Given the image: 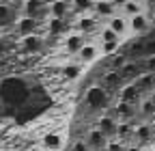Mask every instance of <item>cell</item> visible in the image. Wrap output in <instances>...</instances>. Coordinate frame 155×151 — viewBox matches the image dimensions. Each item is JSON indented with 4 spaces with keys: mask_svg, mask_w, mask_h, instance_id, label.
I'll use <instances>...</instances> for the list:
<instances>
[{
    "mask_svg": "<svg viewBox=\"0 0 155 151\" xmlns=\"http://www.w3.org/2000/svg\"><path fill=\"white\" fill-rule=\"evenodd\" d=\"M134 84L138 91H153L155 89V76L153 73H142V76H138V80H134Z\"/></svg>",
    "mask_w": 155,
    "mask_h": 151,
    "instance_id": "cell-18",
    "label": "cell"
},
{
    "mask_svg": "<svg viewBox=\"0 0 155 151\" xmlns=\"http://www.w3.org/2000/svg\"><path fill=\"white\" fill-rule=\"evenodd\" d=\"M13 13H15V11H13V7H11L9 2H0V28L13 20Z\"/></svg>",
    "mask_w": 155,
    "mask_h": 151,
    "instance_id": "cell-21",
    "label": "cell"
},
{
    "mask_svg": "<svg viewBox=\"0 0 155 151\" xmlns=\"http://www.w3.org/2000/svg\"><path fill=\"white\" fill-rule=\"evenodd\" d=\"M22 15L41 22L48 17V0H22Z\"/></svg>",
    "mask_w": 155,
    "mask_h": 151,
    "instance_id": "cell-1",
    "label": "cell"
},
{
    "mask_svg": "<svg viewBox=\"0 0 155 151\" xmlns=\"http://www.w3.org/2000/svg\"><path fill=\"white\" fill-rule=\"evenodd\" d=\"M149 20H151V26H155V11H153V15L149 17Z\"/></svg>",
    "mask_w": 155,
    "mask_h": 151,
    "instance_id": "cell-34",
    "label": "cell"
},
{
    "mask_svg": "<svg viewBox=\"0 0 155 151\" xmlns=\"http://www.w3.org/2000/svg\"><path fill=\"white\" fill-rule=\"evenodd\" d=\"M149 99H151V102H153V104H155V89H153V91H151V97H149Z\"/></svg>",
    "mask_w": 155,
    "mask_h": 151,
    "instance_id": "cell-36",
    "label": "cell"
},
{
    "mask_svg": "<svg viewBox=\"0 0 155 151\" xmlns=\"http://www.w3.org/2000/svg\"><path fill=\"white\" fill-rule=\"evenodd\" d=\"M99 56H101L99 45H97L95 41H86V43L80 48V52L75 54V63H80L82 67H86V65H93Z\"/></svg>",
    "mask_w": 155,
    "mask_h": 151,
    "instance_id": "cell-2",
    "label": "cell"
},
{
    "mask_svg": "<svg viewBox=\"0 0 155 151\" xmlns=\"http://www.w3.org/2000/svg\"><path fill=\"white\" fill-rule=\"evenodd\" d=\"M127 151H142L140 147H127Z\"/></svg>",
    "mask_w": 155,
    "mask_h": 151,
    "instance_id": "cell-35",
    "label": "cell"
},
{
    "mask_svg": "<svg viewBox=\"0 0 155 151\" xmlns=\"http://www.w3.org/2000/svg\"><path fill=\"white\" fill-rule=\"evenodd\" d=\"M119 84H121V73H119V71H108L106 78H104V82H101V89L106 91V89L119 86Z\"/></svg>",
    "mask_w": 155,
    "mask_h": 151,
    "instance_id": "cell-22",
    "label": "cell"
},
{
    "mask_svg": "<svg viewBox=\"0 0 155 151\" xmlns=\"http://www.w3.org/2000/svg\"><path fill=\"white\" fill-rule=\"evenodd\" d=\"M129 134H131V125H129V123L123 121V123L116 125V136H123V138H125V136H129Z\"/></svg>",
    "mask_w": 155,
    "mask_h": 151,
    "instance_id": "cell-28",
    "label": "cell"
},
{
    "mask_svg": "<svg viewBox=\"0 0 155 151\" xmlns=\"http://www.w3.org/2000/svg\"><path fill=\"white\" fill-rule=\"evenodd\" d=\"M93 5H95V0H69V9H73L75 13H80V15L91 13Z\"/></svg>",
    "mask_w": 155,
    "mask_h": 151,
    "instance_id": "cell-19",
    "label": "cell"
},
{
    "mask_svg": "<svg viewBox=\"0 0 155 151\" xmlns=\"http://www.w3.org/2000/svg\"><path fill=\"white\" fill-rule=\"evenodd\" d=\"M106 102H108V97H106V91H104L101 86H91V89L86 91V106H88V108L99 110V108L106 106Z\"/></svg>",
    "mask_w": 155,
    "mask_h": 151,
    "instance_id": "cell-8",
    "label": "cell"
},
{
    "mask_svg": "<svg viewBox=\"0 0 155 151\" xmlns=\"http://www.w3.org/2000/svg\"><path fill=\"white\" fill-rule=\"evenodd\" d=\"M116 125H119V123H116L114 117H110V115H104V117H99V121H97V129H99L106 138L116 134Z\"/></svg>",
    "mask_w": 155,
    "mask_h": 151,
    "instance_id": "cell-14",
    "label": "cell"
},
{
    "mask_svg": "<svg viewBox=\"0 0 155 151\" xmlns=\"http://www.w3.org/2000/svg\"><path fill=\"white\" fill-rule=\"evenodd\" d=\"M147 67H149V73H155V54H151L147 59Z\"/></svg>",
    "mask_w": 155,
    "mask_h": 151,
    "instance_id": "cell-32",
    "label": "cell"
},
{
    "mask_svg": "<svg viewBox=\"0 0 155 151\" xmlns=\"http://www.w3.org/2000/svg\"><path fill=\"white\" fill-rule=\"evenodd\" d=\"M97 35H99V43H106V41H121V39H119V37H116L108 26H101Z\"/></svg>",
    "mask_w": 155,
    "mask_h": 151,
    "instance_id": "cell-24",
    "label": "cell"
},
{
    "mask_svg": "<svg viewBox=\"0 0 155 151\" xmlns=\"http://www.w3.org/2000/svg\"><path fill=\"white\" fill-rule=\"evenodd\" d=\"M32 151H45V149H43V147H35Z\"/></svg>",
    "mask_w": 155,
    "mask_h": 151,
    "instance_id": "cell-37",
    "label": "cell"
},
{
    "mask_svg": "<svg viewBox=\"0 0 155 151\" xmlns=\"http://www.w3.org/2000/svg\"><path fill=\"white\" fill-rule=\"evenodd\" d=\"M127 22H129V32H134V35H144L151 28V20H149L147 13L134 15V17H129Z\"/></svg>",
    "mask_w": 155,
    "mask_h": 151,
    "instance_id": "cell-12",
    "label": "cell"
},
{
    "mask_svg": "<svg viewBox=\"0 0 155 151\" xmlns=\"http://www.w3.org/2000/svg\"><path fill=\"white\" fill-rule=\"evenodd\" d=\"M86 147L91 149V151H101L104 147H106V143H108V138L101 134L97 127H93V129H88V134H86Z\"/></svg>",
    "mask_w": 155,
    "mask_h": 151,
    "instance_id": "cell-13",
    "label": "cell"
},
{
    "mask_svg": "<svg viewBox=\"0 0 155 151\" xmlns=\"http://www.w3.org/2000/svg\"><path fill=\"white\" fill-rule=\"evenodd\" d=\"M119 13L123 15V17H134V15H140V13H144V5H140V2H136V0H127V2L119 9Z\"/></svg>",
    "mask_w": 155,
    "mask_h": 151,
    "instance_id": "cell-16",
    "label": "cell"
},
{
    "mask_svg": "<svg viewBox=\"0 0 155 151\" xmlns=\"http://www.w3.org/2000/svg\"><path fill=\"white\" fill-rule=\"evenodd\" d=\"M110 2H112V5H114L116 9H121V7H123V5L127 2V0H110Z\"/></svg>",
    "mask_w": 155,
    "mask_h": 151,
    "instance_id": "cell-33",
    "label": "cell"
},
{
    "mask_svg": "<svg viewBox=\"0 0 155 151\" xmlns=\"http://www.w3.org/2000/svg\"><path fill=\"white\" fill-rule=\"evenodd\" d=\"M116 112H119L123 119H129V117L134 115V106H129V104H125V102H119V104H116Z\"/></svg>",
    "mask_w": 155,
    "mask_h": 151,
    "instance_id": "cell-26",
    "label": "cell"
},
{
    "mask_svg": "<svg viewBox=\"0 0 155 151\" xmlns=\"http://www.w3.org/2000/svg\"><path fill=\"white\" fill-rule=\"evenodd\" d=\"M140 110L144 112V115H153V112H155V104L151 99H142L140 102Z\"/></svg>",
    "mask_w": 155,
    "mask_h": 151,
    "instance_id": "cell-29",
    "label": "cell"
},
{
    "mask_svg": "<svg viewBox=\"0 0 155 151\" xmlns=\"http://www.w3.org/2000/svg\"><path fill=\"white\" fill-rule=\"evenodd\" d=\"M138 89H136V84L134 82H127V84H123L121 86V102H125V104H129V106H134L136 102H138Z\"/></svg>",
    "mask_w": 155,
    "mask_h": 151,
    "instance_id": "cell-15",
    "label": "cell"
},
{
    "mask_svg": "<svg viewBox=\"0 0 155 151\" xmlns=\"http://www.w3.org/2000/svg\"><path fill=\"white\" fill-rule=\"evenodd\" d=\"M153 151H155V149H153Z\"/></svg>",
    "mask_w": 155,
    "mask_h": 151,
    "instance_id": "cell-40",
    "label": "cell"
},
{
    "mask_svg": "<svg viewBox=\"0 0 155 151\" xmlns=\"http://www.w3.org/2000/svg\"><path fill=\"white\" fill-rule=\"evenodd\" d=\"M104 151H127V145H123L119 140H108L106 147H104Z\"/></svg>",
    "mask_w": 155,
    "mask_h": 151,
    "instance_id": "cell-27",
    "label": "cell"
},
{
    "mask_svg": "<svg viewBox=\"0 0 155 151\" xmlns=\"http://www.w3.org/2000/svg\"><path fill=\"white\" fill-rule=\"evenodd\" d=\"M106 26L119 37V39H123V37L129 35V22H127V17H123L121 13H116L114 17H110V20L106 22Z\"/></svg>",
    "mask_w": 155,
    "mask_h": 151,
    "instance_id": "cell-9",
    "label": "cell"
},
{
    "mask_svg": "<svg viewBox=\"0 0 155 151\" xmlns=\"http://www.w3.org/2000/svg\"><path fill=\"white\" fill-rule=\"evenodd\" d=\"M2 50H5V45H2V41H0V54H2Z\"/></svg>",
    "mask_w": 155,
    "mask_h": 151,
    "instance_id": "cell-39",
    "label": "cell"
},
{
    "mask_svg": "<svg viewBox=\"0 0 155 151\" xmlns=\"http://www.w3.org/2000/svg\"><path fill=\"white\" fill-rule=\"evenodd\" d=\"M136 136H138L140 140H147V138L151 136V129H149L147 125H140L138 129H136Z\"/></svg>",
    "mask_w": 155,
    "mask_h": 151,
    "instance_id": "cell-30",
    "label": "cell"
},
{
    "mask_svg": "<svg viewBox=\"0 0 155 151\" xmlns=\"http://www.w3.org/2000/svg\"><path fill=\"white\" fill-rule=\"evenodd\" d=\"M43 48H45V39H43L41 32L28 35V37H22V39H19V50L24 54H39Z\"/></svg>",
    "mask_w": 155,
    "mask_h": 151,
    "instance_id": "cell-4",
    "label": "cell"
},
{
    "mask_svg": "<svg viewBox=\"0 0 155 151\" xmlns=\"http://www.w3.org/2000/svg\"><path fill=\"white\" fill-rule=\"evenodd\" d=\"M15 32L19 35V39L22 37H28V35H37L39 28H41V22L35 20V17H26V15H19L15 20Z\"/></svg>",
    "mask_w": 155,
    "mask_h": 151,
    "instance_id": "cell-3",
    "label": "cell"
},
{
    "mask_svg": "<svg viewBox=\"0 0 155 151\" xmlns=\"http://www.w3.org/2000/svg\"><path fill=\"white\" fill-rule=\"evenodd\" d=\"M97 45H99L101 56H112V54H116V52H119L121 41H106V43H97Z\"/></svg>",
    "mask_w": 155,
    "mask_h": 151,
    "instance_id": "cell-23",
    "label": "cell"
},
{
    "mask_svg": "<svg viewBox=\"0 0 155 151\" xmlns=\"http://www.w3.org/2000/svg\"><path fill=\"white\" fill-rule=\"evenodd\" d=\"M116 13H119V9H116L110 0H95L93 11H91V15L97 17V20H110V17H114Z\"/></svg>",
    "mask_w": 155,
    "mask_h": 151,
    "instance_id": "cell-5",
    "label": "cell"
},
{
    "mask_svg": "<svg viewBox=\"0 0 155 151\" xmlns=\"http://www.w3.org/2000/svg\"><path fill=\"white\" fill-rule=\"evenodd\" d=\"M48 32L50 35H67V26H65V20H54V17H48Z\"/></svg>",
    "mask_w": 155,
    "mask_h": 151,
    "instance_id": "cell-20",
    "label": "cell"
},
{
    "mask_svg": "<svg viewBox=\"0 0 155 151\" xmlns=\"http://www.w3.org/2000/svg\"><path fill=\"white\" fill-rule=\"evenodd\" d=\"M84 43H86V39H84L80 32L73 30V32H67V35H65V39H63V50H65L69 56H75Z\"/></svg>",
    "mask_w": 155,
    "mask_h": 151,
    "instance_id": "cell-7",
    "label": "cell"
},
{
    "mask_svg": "<svg viewBox=\"0 0 155 151\" xmlns=\"http://www.w3.org/2000/svg\"><path fill=\"white\" fill-rule=\"evenodd\" d=\"M136 2H140V5H144V7H147V0H136Z\"/></svg>",
    "mask_w": 155,
    "mask_h": 151,
    "instance_id": "cell-38",
    "label": "cell"
},
{
    "mask_svg": "<svg viewBox=\"0 0 155 151\" xmlns=\"http://www.w3.org/2000/svg\"><path fill=\"white\" fill-rule=\"evenodd\" d=\"M99 20L93 15H80L75 20V32H80L82 37L84 35H93V32H99Z\"/></svg>",
    "mask_w": 155,
    "mask_h": 151,
    "instance_id": "cell-6",
    "label": "cell"
},
{
    "mask_svg": "<svg viewBox=\"0 0 155 151\" xmlns=\"http://www.w3.org/2000/svg\"><path fill=\"white\" fill-rule=\"evenodd\" d=\"M119 73H121V78H131L134 73H138V63H125L119 69Z\"/></svg>",
    "mask_w": 155,
    "mask_h": 151,
    "instance_id": "cell-25",
    "label": "cell"
},
{
    "mask_svg": "<svg viewBox=\"0 0 155 151\" xmlns=\"http://www.w3.org/2000/svg\"><path fill=\"white\" fill-rule=\"evenodd\" d=\"M84 69H86V67H82L80 63L69 61V63L63 67V78H67V80H78V78L84 73Z\"/></svg>",
    "mask_w": 155,
    "mask_h": 151,
    "instance_id": "cell-17",
    "label": "cell"
},
{
    "mask_svg": "<svg viewBox=\"0 0 155 151\" xmlns=\"http://www.w3.org/2000/svg\"><path fill=\"white\" fill-rule=\"evenodd\" d=\"M71 151H91V149L86 147V143H84V140H78V143H73Z\"/></svg>",
    "mask_w": 155,
    "mask_h": 151,
    "instance_id": "cell-31",
    "label": "cell"
},
{
    "mask_svg": "<svg viewBox=\"0 0 155 151\" xmlns=\"http://www.w3.org/2000/svg\"><path fill=\"white\" fill-rule=\"evenodd\" d=\"M63 145H65V138L63 134H58V132H48V134H43L41 138V147L45 151H63Z\"/></svg>",
    "mask_w": 155,
    "mask_h": 151,
    "instance_id": "cell-10",
    "label": "cell"
},
{
    "mask_svg": "<svg viewBox=\"0 0 155 151\" xmlns=\"http://www.w3.org/2000/svg\"><path fill=\"white\" fill-rule=\"evenodd\" d=\"M69 13V0H50L48 2V17L65 20Z\"/></svg>",
    "mask_w": 155,
    "mask_h": 151,
    "instance_id": "cell-11",
    "label": "cell"
}]
</instances>
